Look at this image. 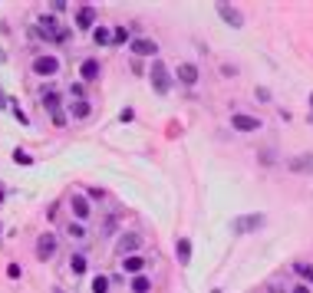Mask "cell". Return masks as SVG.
Returning <instances> with one entry per match:
<instances>
[{"instance_id":"cell-1","label":"cell","mask_w":313,"mask_h":293,"mask_svg":"<svg viewBox=\"0 0 313 293\" xmlns=\"http://www.w3.org/2000/svg\"><path fill=\"white\" fill-rule=\"evenodd\" d=\"M149 79H152V89H155L158 96H168V89H172V73H168L165 59H152V66H149Z\"/></svg>"},{"instance_id":"cell-2","label":"cell","mask_w":313,"mask_h":293,"mask_svg":"<svg viewBox=\"0 0 313 293\" xmlns=\"http://www.w3.org/2000/svg\"><path fill=\"white\" fill-rule=\"evenodd\" d=\"M56 247H60V237H56V234H50V231L40 234V237H36V261H53Z\"/></svg>"},{"instance_id":"cell-3","label":"cell","mask_w":313,"mask_h":293,"mask_svg":"<svg viewBox=\"0 0 313 293\" xmlns=\"http://www.w3.org/2000/svg\"><path fill=\"white\" fill-rule=\"evenodd\" d=\"M260 228H264V214H241L231 221L234 234H250V231H260Z\"/></svg>"},{"instance_id":"cell-4","label":"cell","mask_w":313,"mask_h":293,"mask_svg":"<svg viewBox=\"0 0 313 293\" xmlns=\"http://www.w3.org/2000/svg\"><path fill=\"white\" fill-rule=\"evenodd\" d=\"M139 247H142V234H139V231H122L119 240H116V250H119L122 257H125V254L132 257V254H135Z\"/></svg>"},{"instance_id":"cell-5","label":"cell","mask_w":313,"mask_h":293,"mask_svg":"<svg viewBox=\"0 0 313 293\" xmlns=\"http://www.w3.org/2000/svg\"><path fill=\"white\" fill-rule=\"evenodd\" d=\"M231 129H238V132H257L260 129V119H257V116H248V112H231Z\"/></svg>"},{"instance_id":"cell-6","label":"cell","mask_w":313,"mask_h":293,"mask_svg":"<svg viewBox=\"0 0 313 293\" xmlns=\"http://www.w3.org/2000/svg\"><path fill=\"white\" fill-rule=\"evenodd\" d=\"M215 7H218V17H221L227 27H234V30H241V27H244V17H241L238 7H231V3H215Z\"/></svg>"},{"instance_id":"cell-7","label":"cell","mask_w":313,"mask_h":293,"mask_svg":"<svg viewBox=\"0 0 313 293\" xmlns=\"http://www.w3.org/2000/svg\"><path fill=\"white\" fill-rule=\"evenodd\" d=\"M33 73L36 76H56L60 73V59L56 56H36L33 59Z\"/></svg>"},{"instance_id":"cell-8","label":"cell","mask_w":313,"mask_h":293,"mask_svg":"<svg viewBox=\"0 0 313 293\" xmlns=\"http://www.w3.org/2000/svg\"><path fill=\"white\" fill-rule=\"evenodd\" d=\"M129 46H132V53H135V56H155V53H158V43H155L152 36H135Z\"/></svg>"},{"instance_id":"cell-9","label":"cell","mask_w":313,"mask_h":293,"mask_svg":"<svg viewBox=\"0 0 313 293\" xmlns=\"http://www.w3.org/2000/svg\"><path fill=\"white\" fill-rule=\"evenodd\" d=\"M69 207H73V214H76V221L83 224V221H89V198L86 195H69Z\"/></svg>"},{"instance_id":"cell-10","label":"cell","mask_w":313,"mask_h":293,"mask_svg":"<svg viewBox=\"0 0 313 293\" xmlns=\"http://www.w3.org/2000/svg\"><path fill=\"white\" fill-rule=\"evenodd\" d=\"M175 79L182 83V86H198V66L194 63H182L175 69Z\"/></svg>"},{"instance_id":"cell-11","label":"cell","mask_w":313,"mask_h":293,"mask_svg":"<svg viewBox=\"0 0 313 293\" xmlns=\"http://www.w3.org/2000/svg\"><path fill=\"white\" fill-rule=\"evenodd\" d=\"M93 23H96V7L83 3L79 13H76V27H79V30H93Z\"/></svg>"},{"instance_id":"cell-12","label":"cell","mask_w":313,"mask_h":293,"mask_svg":"<svg viewBox=\"0 0 313 293\" xmlns=\"http://www.w3.org/2000/svg\"><path fill=\"white\" fill-rule=\"evenodd\" d=\"M175 257H178V264H182V267H188V264H191V240H188V237H178V240H175Z\"/></svg>"},{"instance_id":"cell-13","label":"cell","mask_w":313,"mask_h":293,"mask_svg":"<svg viewBox=\"0 0 313 293\" xmlns=\"http://www.w3.org/2000/svg\"><path fill=\"white\" fill-rule=\"evenodd\" d=\"M99 73H102L99 59H83V66H79V76H83V83H93V79H99Z\"/></svg>"},{"instance_id":"cell-14","label":"cell","mask_w":313,"mask_h":293,"mask_svg":"<svg viewBox=\"0 0 313 293\" xmlns=\"http://www.w3.org/2000/svg\"><path fill=\"white\" fill-rule=\"evenodd\" d=\"M122 270L139 277V273L145 270V257H135V254H132V257H122Z\"/></svg>"},{"instance_id":"cell-15","label":"cell","mask_w":313,"mask_h":293,"mask_svg":"<svg viewBox=\"0 0 313 293\" xmlns=\"http://www.w3.org/2000/svg\"><path fill=\"white\" fill-rule=\"evenodd\" d=\"M66 267H69V273H76V277H79V273H86V254H83V250L69 254V264H66Z\"/></svg>"},{"instance_id":"cell-16","label":"cell","mask_w":313,"mask_h":293,"mask_svg":"<svg viewBox=\"0 0 313 293\" xmlns=\"http://www.w3.org/2000/svg\"><path fill=\"white\" fill-rule=\"evenodd\" d=\"M93 40H96V46H109L112 43V30L109 27H93Z\"/></svg>"},{"instance_id":"cell-17","label":"cell","mask_w":313,"mask_h":293,"mask_svg":"<svg viewBox=\"0 0 313 293\" xmlns=\"http://www.w3.org/2000/svg\"><path fill=\"white\" fill-rule=\"evenodd\" d=\"M307 168H313V155H297V158H290V172H307Z\"/></svg>"},{"instance_id":"cell-18","label":"cell","mask_w":313,"mask_h":293,"mask_svg":"<svg viewBox=\"0 0 313 293\" xmlns=\"http://www.w3.org/2000/svg\"><path fill=\"white\" fill-rule=\"evenodd\" d=\"M66 237H73V240H86V228H83L79 221H69V224H66Z\"/></svg>"},{"instance_id":"cell-19","label":"cell","mask_w":313,"mask_h":293,"mask_svg":"<svg viewBox=\"0 0 313 293\" xmlns=\"http://www.w3.org/2000/svg\"><path fill=\"white\" fill-rule=\"evenodd\" d=\"M149 290H152V280L145 277V273L132 277V293H149Z\"/></svg>"},{"instance_id":"cell-20","label":"cell","mask_w":313,"mask_h":293,"mask_svg":"<svg viewBox=\"0 0 313 293\" xmlns=\"http://www.w3.org/2000/svg\"><path fill=\"white\" fill-rule=\"evenodd\" d=\"M69 112H73L76 119H89V112H93V106H89L86 99H79V102H73V109H69Z\"/></svg>"},{"instance_id":"cell-21","label":"cell","mask_w":313,"mask_h":293,"mask_svg":"<svg viewBox=\"0 0 313 293\" xmlns=\"http://www.w3.org/2000/svg\"><path fill=\"white\" fill-rule=\"evenodd\" d=\"M132 40H135V36H132V33L125 30V27H116V30H112V43H116V46H122V43H132Z\"/></svg>"},{"instance_id":"cell-22","label":"cell","mask_w":313,"mask_h":293,"mask_svg":"<svg viewBox=\"0 0 313 293\" xmlns=\"http://www.w3.org/2000/svg\"><path fill=\"white\" fill-rule=\"evenodd\" d=\"M93 293H109V277H106V273L93 277Z\"/></svg>"},{"instance_id":"cell-23","label":"cell","mask_w":313,"mask_h":293,"mask_svg":"<svg viewBox=\"0 0 313 293\" xmlns=\"http://www.w3.org/2000/svg\"><path fill=\"white\" fill-rule=\"evenodd\" d=\"M116 231H119V214H109L102 224V234H116Z\"/></svg>"},{"instance_id":"cell-24","label":"cell","mask_w":313,"mask_h":293,"mask_svg":"<svg viewBox=\"0 0 313 293\" xmlns=\"http://www.w3.org/2000/svg\"><path fill=\"white\" fill-rule=\"evenodd\" d=\"M69 96H73L76 102H79V99L86 96V83H69Z\"/></svg>"},{"instance_id":"cell-25","label":"cell","mask_w":313,"mask_h":293,"mask_svg":"<svg viewBox=\"0 0 313 293\" xmlns=\"http://www.w3.org/2000/svg\"><path fill=\"white\" fill-rule=\"evenodd\" d=\"M10 109H13V119L20 122V125H27V122H30V119H27V112L20 109V102H13V99H10Z\"/></svg>"},{"instance_id":"cell-26","label":"cell","mask_w":313,"mask_h":293,"mask_svg":"<svg viewBox=\"0 0 313 293\" xmlns=\"http://www.w3.org/2000/svg\"><path fill=\"white\" fill-rule=\"evenodd\" d=\"M293 270L300 273L303 280H313V267H310V264H293Z\"/></svg>"},{"instance_id":"cell-27","label":"cell","mask_w":313,"mask_h":293,"mask_svg":"<svg viewBox=\"0 0 313 293\" xmlns=\"http://www.w3.org/2000/svg\"><path fill=\"white\" fill-rule=\"evenodd\" d=\"M13 162H17V165H33V158L23 152V148H13Z\"/></svg>"},{"instance_id":"cell-28","label":"cell","mask_w":313,"mask_h":293,"mask_svg":"<svg viewBox=\"0 0 313 293\" xmlns=\"http://www.w3.org/2000/svg\"><path fill=\"white\" fill-rule=\"evenodd\" d=\"M267 293H287V287H283V280H281V277H274V280L267 283Z\"/></svg>"},{"instance_id":"cell-29","label":"cell","mask_w":313,"mask_h":293,"mask_svg":"<svg viewBox=\"0 0 313 293\" xmlns=\"http://www.w3.org/2000/svg\"><path fill=\"white\" fill-rule=\"evenodd\" d=\"M86 198H89V201H102V198H106V191H102V188H89Z\"/></svg>"},{"instance_id":"cell-30","label":"cell","mask_w":313,"mask_h":293,"mask_svg":"<svg viewBox=\"0 0 313 293\" xmlns=\"http://www.w3.org/2000/svg\"><path fill=\"white\" fill-rule=\"evenodd\" d=\"M50 7H53V10H56V13H63V10H66V7H69V3H63V0H53V3H50Z\"/></svg>"},{"instance_id":"cell-31","label":"cell","mask_w":313,"mask_h":293,"mask_svg":"<svg viewBox=\"0 0 313 293\" xmlns=\"http://www.w3.org/2000/svg\"><path fill=\"white\" fill-rule=\"evenodd\" d=\"M119 119H122V122H132V119H135V112H132V109H122Z\"/></svg>"},{"instance_id":"cell-32","label":"cell","mask_w":313,"mask_h":293,"mask_svg":"<svg viewBox=\"0 0 313 293\" xmlns=\"http://www.w3.org/2000/svg\"><path fill=\"white\" fill-rule=\"evenodd\" d=\"M7 273H10L13 280H17V277H20V264H10V267H7Z\"/></svg>"},{"instance_id":"cell-33","label":"cell","mask_w":313,"mask_h":293,"mask_svg":"<svg viewBox=\"0 0 313 293\" xmlns=\"http://www.w3.org/2000/svg\"><path fill=\"white\" fill-rule=\"evenodd\" d=\"M10 106V99H7V92H3V89H0V109H7Z\"/></svg>"},{"instance_id":"cell-34","label":"cell","mask_w":313,"mask_h":293,"mask_svg":"<svg viewBox=\"0 0 313 293\" xmlns=\"http://www.w3.org/2000/svg\"><path fill=\"white\" fill-rule=\"evenodd\" d=\"M290 293H310V290H307V287H293Z\"/></svg>"},{"instance_id":"cell-35","label":"cell","mask_w":313,"mask_h":293,"mask_svg":"<svg viewBox=\"0 0 313 293\" xmlns=\"http://www.w3.org/2000/svg\"><path fill=\"white\" fill-rule=\"evenodd\" d=\"M0 63H7V53H3V50H0Z\"/></svg>"},{"instance_id":"cell-36","label":"cell","mask_w":313,"mask_h":293,"mask_svg":"<svg viewBox=\"0 0 313 293\" xmlns=\"http://www.w3.org/2000/svg\"><path fill=\"white\" fill-rule=\"evenodd\" d=\"M310 102H313V92H310ZM310 122H313V116H310Z\"/></svg>"},{"instance_id":"cell-37","label":"cell","mask_w":313,"mask_h":293,"mask_svg":"<svg viewBox=\"0 0 313 293\" xmlns=\"http://www.w3.org/2000/svg\"><path fill=\"white\" fill-rule=\"evenodd\" d=\"M0 201H3V188H0Z\"/></svg>"}]
</instances>
